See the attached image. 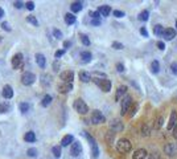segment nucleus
Listing matches in <instances>:
<instances>
[{"mask_svg":"<svg viewBox=\"0 0 177 159\" xmlns=\"http://www.w3.org/2000/svg\"><path fill=\"white\" fill-rule=\"evenodd\" d=\"M131 149H132V145H131V142L126 138H120L117 142V150L119 152H123V154H126V152H130Z\"/></svg>","mask_w":177,"mask_h":159,"instance_id":"obj_1","label":"nucleus"},{"mask_svg":"<svg viewBox=\"0 0 177 159\" xmlns=\"http://www.w3.org/2000/svg\"><path fill=\"white\" fill-rule=\"evenodd\" d=\"M73 106H74L75 111L79 113V114H87V113H88V106H87V103L85 102L83 100H81V98H77V100H75L74 103H73Z\"/></svg>","mask_w":177,"mask_h":159,"instance_id":"obj_2","label":"nucleus"},{"mask_svg":"<svg viewBox=\"0 0 177 159\" xmlns=\"http://www.w3.org/2000/svg\"><path fill=\"white\" fill-rule=\"evenodd\" d=\"M83 135L87 138V140L90 142V146H91V152H93V157L94 158H98L99 157V147L98 145H97V140L93 138V137L90 135L88 133H86V131H83Z\"/></svg>","mask_w":177,"mask_h":159,"instance_id":"obj_3","label":"nucleus"},{"mask_svg":"<svg viewBox=\"0 0 177 159\" xmlns=\"http://www.w3.org/2000/svg\"><path fill=\"white\" fill-rule=\"evenodd\" d=\"M94 82H95L100 89H102V91H105V93H108V91L111 90V81L107 78H94Z\"/></svg>","mask_w":177,"mask_h":159,"instance_id":"obj_4","label":"nucleus"},{"mask_svg":"<svg viewBox=\"0 0 177 159\" xmlns=\"http://www.w3.org/2000/svg\"><path fill=\"white\" fill-rule=\"evenodd\" d=\"M132 97L128 96V94H126V96L123 97V98L120 100V108H122V115L127 114L128 109L131 108V105H132Z\"/></svg>","mask_w":177,"mask_h":159,"instance_id":"obj_5","label":"nucleus"},{"mask_svg":"<svg viewBox=\"0 0 177 159\" xmlns=\"http://www.w3.org/2000/svg\"><path fill=\"white\" fill-rule=\"evenodd\" d=\"M35 81H36V76H35V73H32V72H25L21 76V82H23V85H25V86L33 85Z\"/></svg>","mask_w":177,"mask_h":159,"instance_id":"obj_6","label":"nucleus"},{"mask_svg":"<svg viewBox=\"0 0 177 159\" xmlns=\"http://www.w3.org/2000/svg\"><path fill=\"white\" fill-rule=\"evenodd\" d=\"M91 123L94 125H99V123H103V122L106 121L105 115L102 114V111H99V110H94L93 113H91V118H90Z\"/></svg>","mask_w":177,"mask_h":159,"instance_id":"obj_7","label":"nucleus"},{"mask_svg":"<svg viewBox=\"0 0 177 159\" xmlns=\"http://www.w3.org/2000/svg\"><path fill=\"white\" fill-rule=\"evenodd\" d=\"M123 129H124V126L120 122V119L115 118L110 122V130H111L112 133H120V131H123Z\"/></svg>","mask_w":177,"mask_h":159,"instance_id":"obj_8","label":"nucleus"},{"mask_svg":"<svg viewBox=\"0 0 177 159\" xmlns=\"http://www.w3.org/2000/svg\"><path fill=\"white\" fill-rule=\"evenodd\" d=\"M23 60H24L23 54H21V53H16L13 57H12V60H11L12 68H13V69H20L21 66H23Z\"/></svg>","mask_w":177,"mask_h":159,"instance_id":"obj_9","label":"nucleus"},{"mask_svg":"<svg viewBox=\"0 0 177 159\" xmlns=\"http://www.w3.org/2000/svg\"><path fill=\"white\" fill-rule=\"evenodd\" d=\"M60 78L62 82H65V84H72L73 80H74V72H72V70H65V72H62L60 74Z\"/></svg>","mask_w":177,"mask_h":159,"instance_id":"obj_10","label":"nucleus"},{"mask_svg":"<svg viewBox=\"0 0 177 159\" xmlns=\"http://www.w3.org/2000/svg\"><path fill=\"white\" fill-rule=\"evenodd\" d=\"M70 154L73 157H79L82 154V146L79 142H73L72 143V149H70Z\"/></svg>","mask_w":177,"mask_h":159,"instance_id":"obj_11","label":"nucleus"},{"mask_svg":"<svg viewBox=\"0 0 177 159\" xmlns=\"http://www.w3.org/2000/svg\"><path fill=\"white\" fill-rule=\"evenodd\" d=\"M126 93H127V86L126 85H120V86H118L117 94H115V100H117L118 102H120V100L126 96Z\"/></svg>","mask_w":177,"mask_h":159,"instance_id":"obj_12","label":"nucleus"},{"mask_svg":"<svg viewBox=\"0 0 177 159\" xmlns=\"http://www.w3.org/2000/svg\"><path fill=\"white\" fill-rule=\"evenodd\" d=\"M176 125H177V111H176V110H173V111L170 113L169 122H168V130L172 131L173 127H175Z\"/></svg>","mask_w":177,"mask_h":159,"instance_id":"obj_13","label":"nucleus"},{"mask_svg":"<svg viewBox=\"0 0 177 159\" xmlns=\"http://www.w3.org/2000/svg\"><path fill=\"white\" fill-rule=\"evenodd\" d=\"M1 94H3V97H4L5 100H11L12 97H13V89H12L11 85H4Z\"/></svg>","mask_w":177,"mask_h":159,"instance_id":"obj_14","label":"nucleus"},{"mask_svg":"<svg viewBox=\"0 0 177 159\" xmlns=\"http://www.w3.org/2000/svg\"><path fill=\"white\" fill-rule=\"evenodd\" d=\"M147 157H148L147 150L145 149H139V150H136V151L133 152L132 159H147Z\"/></svg>","mask_w":177,"mask_h":159,"instance_id":"obj_15","label":"nucleus"},{"mask_svg":"<svg viewBox=\"0 0 177 159\" xmlns=\"http://www.w3.org/2000/svg\"><path fill=\"white\" fill-rule=\"evenodd\" d=\"M57 89H58L60 93L66 94V93H69V91L73 89V84H65V82H61V84H58Z\"/></svg>","mask_w":177,"mask_h":159,"instance_id":"obj_16","label":"nucleus"},{"mask_svg":"<svg viewBox=\"0 0 177 159\" xmlns=\"http://www.w3.org/2000/svg\"><path fill=\"white\" fill-rule=\"evenodd\" d=\"M163 36L165 40H172L173 37H176V30L173 28H165L163 30Z\"/></svg>","mask_w":177,"mask_h":159,"instance_id":"obj_17","label":"nucleus"},{"mask_svg":"<svg viewBox=\"0 0 177 159\" xmlns=\"http://www.w3.org/2000/svg\"><path fill=\"white\" fill-rule=\"evenodd\" d=\"M36 59V62H37V65L40 68H45V65H46V59H45V56L42 53H36L35 56Z\"/></svg>","mask_w":177,"mask_h":159,"instance_id":"obj_18","label":"nucleus"},{"mask_svg":"<svg viewBox=\"0 0 177 159\" xmlns=\"http://www.w3.org/2000/svg\"><path fill=\"white\" fill-rule=\"evenodd\" d=\"M164 151H165V154H168V155H176L177 146L173 145V143H167L165 147H164Z\"/></svg>","mask_w":177,"mask_h":159,"instance_id":"obj_19","label":"nucleus"},{"mask_svg":"<svg viewBox=\"0 0 177 159\" xmlns=\"http://www.w3.org/2000/svg\"><path fill=\"white\" fill-rule=\"evenodd\" d=\"M74 142V137L68 134V135H65L62 139H61V146H63V147H66V146L72 145V143Z\"/></svg>","mask_w":177,"mask_h":159,"instance_id":"obj_20","label":"nucleus"},{"mask_svg":"<svg viewBox=\"0 0 177 159\" xmlns=\"http://www.w3.org/2000/svg\"><path fill=\"white\" fill-rule=\"evenodd\" d=\"M82 8H83V3L82 1H74L70 5V10H72L73 13H77V12L82 11Z\"/></svg>","mask_w":177,"mask_h":159,"instance_id":"obj_21","label":"nucleus"},{"mask_svg":"<svg viewBox=\"0 0 177 159\" xmlns=\"http://www.w3.org/2000/svg\"><path fill=\"white\" fill-rule=\"evenodd\" d=\"M98 12H99L100 16L107 17L110 15V12H111V8H110V5H102V7L98 8Z\"/></svg>","mask_w":177,"mask_h":159,"instance_id":"obj_22","label":"nucleus"},{"mask_svg":"<svg viewBox=\"0 0 177 159\" xmlns=\"http://www.w3.org/2000/svg\"><path fill=\"white\" fill-rule=\"evenodd\" d=\"M10 110H11V103L8 102V101L0 102V113H1V114H5V113H8Z\"/></svg>","mask_w":177,"mask_h":159,"instance_id":"obj_23","label":"nucleus"},{"mask_svg":"<svg viewBox=\"0 0 177 159\" xmlns=\"http://www.w3.org/2000/svg\"><path fill=\"white\" fill-rule=\"evenodd\" d=\"M24 140L29 142V143H33L36 140V134L33 133V131H27L25 135H24Z\"/></svg>","mask_w":177,"mask_h":159,"instance_id":"obj_24","label":"nucleus"},{"mask_svg":"<svg viewBox=\"0 0 177 159\" xmlns=\"http://www.w3.org/2000/svg\"><path fill=\"white\" fill-rule=\"evenodd\" d=\"M81 59H82V62H90L91 59H93V54L87 51H83L81 52Z\"/></svg>","mask_w":177,"mask_h":159,"instance_id":"obj_25","label":"nucleus"},{"mask_svg":"<svg viewBox=\"0 0 177 159\" xmlns=\"http://www.w3.org/2000/svg\"><path fill=\"white\" fill-rule=\"evenodd\" d=\"M106 142L108 143V145H114V140H115V133H112L111 130H108L107 133H106Z\"/></svg>","mask_w":177,"mask_h":159,"instance_id":"obj_26","label":"nucleus"},{"mask_svg":"<svg viewBox=\"0 0 177 159\" xmlns=\"http://www.w3.org/2000/svg\"><path fill=\"white\" fill-rule=\"evenodd\" d=\"M75 21H77V17H75L73 13H66L65 15V23L68 24V25H72V24H74Z\"/></svg>","mask_w":177,"mask_h":159,"instance_id":"obj_27","label":"nucleus"},{"mask_svg":"<svg viewBox=\"0 0 177 159\" xmlns=\"http://www.w3.org/2000/svg\"><path fill=\"white\" fill-rule=\"evenodd\" d=\"M79 78L82 82H90L91 81V74L88 72H81L79 73Z\"/></svg>","mask_w":177,"mask_h":159,"instance_id":"obj_28","label":"nucleus"},{"mask_svg":"<svg viewBox=\"0 0 177 159\" xmlns=\"http://www.w3.org/2000/svg\"><path fill=\"white\" fill-rule=\"evenodd\" d=\"M29 109H30V105L28 102H21L20 105H19V110L23 114H25V113H28L29 111Z\"/></svg>","mask_w":177,"mask_h":159,"instance_id":"obj_29","label":"nucleus"},{"mask_svg":"<svg viewBox=\"0 0 177 159\" xmlns=\"http://www.w3.org/2000/svg\"><path fill=\"white\" fill-rule=\"evenodd\" d=\"M52 96H49V94H46V96H44V98H42L41 101V106H44V108H46V106H49L50 105V102H52Z\"/></svg>","mask_w":177,"mask_h":159,"instance_id":"obj_30","label":"nucleus"},{"mask_svg":"<svg viewBox=\"0 0 177 159\" xmlns=\"http://www.w3.org/2000/svg\"><path fill=\"white\" fill-rule=\"evenodd\" d=\"M50 76L49 74H42L41 76V84L44 85V86H49L50 85Z\"/></svg>","mask_w":177,"mask_h":159,"instance_id":"obj_31","label":"nucleus"},{"mask_svg":"<svg viewBox=\"0 0 177 159\" xmlns=\"http://www.w3.org/2000/svg\"><path fill=\"white\" fill-rule=\"evenodd\" d=\"M138 103H132V105H131V108L128 109V115H130V117H133V115L136 114V111H138Z\"/></svg>","mask_w":177,"mask_h":159,"instance_id":"obj_32","label":"nucleus"},{"mask_svg":"<svg viewBox=\"0 0 177 159\" xmlns=\"http://www.w3.org/2000/svg\"><path fill=\"white\" fill-rule=\"evenodd\" d=\"M159 70H160V64H159V61H152L151 64V72L152 73H159Z\"/></svg>","mask_w":177,"mask_h":159,"instance_id":"obj_33","label":"nucleus"},{"mask_svg":"<svg viewBox=\"0 0 177 159\" xmlns=\"http://www.w3.org/2000/svg\"><path fill=\"white\" fill-rule=\"evenodd\" d=\"M149 19V12L148 11H143L139 13V20L140 21H147Z\"/></svg>","mask_w":177,"mask_h":159,"instance_id":"obj_34","label":"nucleus"},{"mask_svg":"<svg viewBox=\"0 0 177 159\" xmlns=\"http://www.w3.org/2000/svg\"><path fill=\"white\" fill-rule=\"evenodd\" d=\"M52 152H53V155L58 159L61 157V146H53V149H52Z\"/></svg>","mask_w":177,"mask_h":159,"instance_id":"obj_35","label":"nucleus"},{"mask_svg":"<svg viewBox=\"0 0 177 159\" xmlns=\"http://www.w3.org/2000/svg\"><path fill=\"white\" fill-rule=\"evenodd\" d=\"M27 21H28V23H30L32 25L38 27V21H37V19H36L35 16H32V15H30V16H27Z\"/></svg>","mask_w":177,"mask_h":159,"instance_id":"obj_36","label":"nucleus"},{"mask_svg":"<svg viewBox=\"0 0 177 159\" xmlns=\"http://www.w3.org/2000/svg\"><path fill=\"white\" fill-rule=\"evenodd\" d=\"M163 30H164L163 25H160V24H157V25L155 27L153 32H155V35H156V36H161V35H163Z\"/></svg>","mask_w":177,"mask_h":159,"instance_id":"obj_37","label":"nucleus"},{"mask_svg":"<svg viewBox=\"0 0 177 159\" xmlns=\"http://www.w3.org/2000/svg\"><path fill=\"white\" fill-rule=\"evenodd\" d=\"M27 155H28V157H32V158H36V157H37V149H35V147L28 149Z\"/></svg>","mask_w":177,"mask_h":159,"instance_id":"obj_38","label":"nucleus"},{"mask_svg":"<svg viewBox=\"0 0 177 159\" xmlns=\"http://www.w3.org/2000/svg\"><path fill=\"white\" fill-rule=\"evenodd\" d=\"M149 133H151V129H149L148 125H143V127H142V134L143 135L147 137V135H149Z\"/></svg>","mask_w":177,"mask_h":159,"instance_id":"obj_39","label":"nucleus"},{"mask_svg":"<svg viewBox=\"0 0 177 159\" xmlns=\"http://www.w3.org/2000/svg\"><path fill=\"white\" fill-rule=\"evenodd\" d=\"M53 36H54V37H56L57 40H60V39H62V32H61L60 29L54 28V29H53Z\"/></svg>","mask_w":177,"mask_h":159,"instance_id":"obj_40","label":"nucleus"},{"mask_svg":"<svg viewBox=\"0 0 177 159\" xmlns=\"http://www.w3.org/2000/svg\"><path fill=\"white\" fill-rule=\"evenodd\" d=\"M81 41L83 45H86V47H88L90 45V40H88V37L86 35H81Z\"/></svg>","mask_w":177,"mask_h":159,"instance_id":"obj_41","label":"nucleus"},{"mask_svg":"<svg viewBox=\"0 0 177 159\" xmlns=\"http://www.w3.org/2000/svg\"><path fill=\"white\" fill-rule=\"evenodd\" d=\"M1 28L5 30V32H11V27H10V24L7 23V21H3L1 23Z\"/></svg>","mask_w":177,"mask_h":159,"instance_id":"obj_42","label":"nucleus"},{"mask_svg":"<svg viewBox=\"0 0 177 159\" xmlns=\"http://www.w3.org/2000/svg\"><path fill=\"white\" fill-rule=\"evenodd\" d=\"M60 66H61L60 61H58V60H56V61L53 62V70H54V72H58V70H60Z\"/></svg>","mask_w":177,"mask_h":159,"instance_id":"obj_43","label":"nucleus"},{"mask_svg":"<svg viewBox=\"0 0 177 159\" xmlns=\"http://www.w3.org/2000/svg\"><path fill=\"white\" fill-rule=\"evenodd\" d=\"M91 25H95V27H99L100 24H102V21H100V19H91Z\"/></svg>","mask_w":177,"mask_h":159,"instance_id":"obj_44","label":"nucleus"},{"mask_svg":"<svg viewBox=\"0 0 177 159\" xmlns=\"http://www.w3.org/2000/svg\"><path fill=\"white\" fill-rule=\"evenodd\" d=\"M25 7H27V10L33 11V10H35V3H33V1H27Z\"/></svg>","mask_w":177,"mask_h":159,"instance_id":"obj_45","label":"nucleus"},{"mask_svg":"<svg viewBox=\"0 0 177 159\" xmlns=\"http://www.w3.org/2000/svg\"><path fill=\"white\" fill-rule=\"evenodd\" d=\"M112 48H114V49H123V45H122L120 42L115 41V42H112Z\"/></svg>","mask_w":177,"mask_h":159,"instance_id":"obj_46","label":"nucleus"},{"mask_svg":"<svg viewBox=\"0 0 177 159\" xmlns=\"http://www.w3.org/2000/svg\"><path fill=\"white\" fill-rule=\"evenodd\" d=\"M114 16H115V17H118V19H119V17H123V16H124V12H123V11L117 10V11H114Z\"/></svg>","mask_w":177,"mask_h":159,"instance_id":"obj_47","label":"nucleus"},{"mask_svg":"<svg viewBox=\"0 0 177 159\" xmlns=\"http://www.w3.org/2000/svg\"><path fill=\"white\" fill-rule=\"evenodd\" d=\"M63 54H65V49H60V51L56 52V54H54V56H56V59H60V57H62Z\"/></svg>","mask_w":177,"mask_h":159,"instance_id":"obj_48","label":"nucleus"},{"mask_svg":"<svg viewBox=\"0 0 177 159\" xmlns=\"http://www.w3.org/2000/svg\"><path fill=\"white\" fill-rule=\"evenodd\" d=\"M13 5H15V8L20 10V8L24 7V3H23V1H13Z\"/></svg>","mask_w":177,"mask_h":159,"instance_id":"obj_49","label":"nucleus"},{"mask_svg":"<svg viewBox=\"0 0 177 159\" xmlns=\"http://www.w3.org/2000/svg\"><path fill=\"white\" fill-rule=\"evenodd\" d=\"M156 45H157V48H159L160 51H164V49H165V44H164L163 41H157Z\"/></svg>","mask_w":177,"mask_h":159,"instance_id":"obj_50","label":"nucleus"},{"mask_svg":"<svg viewBox=\"0 0 177 159\" xmlns=\"http://www.w3.org/2000/svg\"><path fill=\"white\" fill-rule=\"evenodd\" d=\"M90 16H91V19H99V12L98 11H95V12H90Z\"/></svg>","mask_w":177,"mask_h":159,"instance_id":"obj_51","label":"nucleus"},{"mask_svg":"<svg viewBox=\"0 0 177 159\" xmlns=\"http://www.w3.org/2000/svg\"><path fill=\"white\" fill-rule=\"evenodd\" d=\"M117 70L119 73H123L124 72V65L123 64H117Z\"/></svg>","mask_w":177,"mask_h":159,"instance_id":"obj_52","label":"nucleus"},{"mask_svg":"<svg viewBox=\"0 0 177 159\" xmlns=\"http://www.w3.org/2000/svg\"><path fill=\"white\" fill-rule=\"evenodd\" d=\"M163 122H164L163 117H159V118H157V125H156V127H157V129H160V127L163 126Z\"/></svg>","mask_w":177,"mask_h":159,"instance_id":"obj_53","label":"nucleus"},{"mask_svg":"<svg viewBox=\"0 0 177 159\" xmlns=\"http://www.w3.org/2000/svg\"><path fill=\"white\" fill-rule=\"evenodd\" d=\"M170 69H172L173 74H177V62H173L172 65H170Z\"/></svg>","mask_w":177,"mask_h":159,"instance_id":"obj_54","label":"nucleus"},{"mask_svg":"<svg viewBox=\"0 0 177 159\" xmlns=\"http://www.w3.org/2000/svg\"><path fill=\"white\" fill-rule=\"evenodd\" d=\"M140 33H142L144 37H148V32H147V29H145L144 27H142V28H140Z\"/></svg>","mask_w":177,"mask_h":159,"instance_id":"obj_55","label":"nucleus"},{"mask_svg":"<svg viewBox=\"0 0 177 159\" xmlns=\"http://www.w3.org/2000/svg\"><path fill=\"white\" fill-rule=\"evenodd\" d=\"M72 47V41H65L63 42V48H69Z\"/></svg>","mask_w":177,"mask_h":159,"instance_id":"obj_56","label":"nucleus"},{"mask_svg":"<svg viewBox=\"0 0 177 159\" xmlns=\"http://www.w3.org/2000/svg\"><path fill=\"white\" fill-rule=\"evenodd\" d=\"M173 137H175V138L177 139V125L175 127H173Z\"/></svg>","mask_w":177,"mask_h":159,"instance_id":"obj_57","label":"nucleus"},{"mask_svg":"<svg viewBox=\"0 0 177 159\" xmlns=\"http://www.w3.org/2000/svg\"><path fill=\"white\" fill-rule=\"evenodd\" d=\"M3 17H4V10L0 7V19H3Z\"/></svg>","mask_w":177,"mask_h":159,"instance_id":"obj_58","label":"nucleus"},{"mask_svg":"<svg viewBox=\"0 0 177 159\" xmlns=\"http://www.w3.org/2000/svg\"><path fill=\"white\" fill-rule=\"evenodd\" d=\"M176 32H177V20H176Z\"/></svg>","mask_w":177,"mask_h":159,"instance_id":"obj_59","label":"nucleus"},{"mask_svg":"<svg viewBox=\"0 0 177 159\" xmlns=\"http://www.w3.org/2000/svg\"><path fill=\"white\" fill-rule=\"evenodd\" d=\"M149 159H153V158H149Z\"/></svg>","mask_w":177,"mask_h":159,"instance_id":"obj_60","label":"nucleus"}]
</instances>
